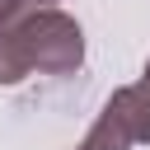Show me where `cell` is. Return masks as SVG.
Wrapping results in <instances>:
<instances>
[{
  "mask_svg": "<svg viewBox=\"0 0 150 150\" xmlns=\"http://www.w3.org/2000/svg\"><path fill=\"white\" fill-rule=\"evenodd\" d=\"M19 80H28V66H23V56H19V47H14V38H9V33H0V84H19Z\"/></svg>",
  "mask_w": 150,
  "mask_h": 150,
  "instance_id": "277c9868",
  "label": "cell"
},
{
  "mask_svg": "<svg viewBox=\"0 0 150 150\" xmlns=\"http://www.w3.org/2000/svg\"><path fill=\"white\" fill-rule=\"evenodd\" d=\"M38 9H56V0H38Z\"/></svg>",
  "mask_w": 150,
  "mask_h": 150,
  "instance_id": "8992f818",
  "label": "cell"
},
{
  "mask_svg": "<svg viewBox=\"0 0 150 150\" xmlns=\"http://www.w3.org/2000/svg\"><path fill=\"white\" fill-rule=\"evenodd\" d=\"M131 145H136V127H131V112H127L122 89H112V98L98 108L94 127L84 131V141L75 150H131Z\"/></svg>",
  "mask_w": 150,
  "mask_h": 150,
  "instance_id": "7a4b0ae2",
  "label": "cell"
},
{
  "mask_svg": "<svg viewBox=\"0 0 150 150\" xmlns=\"http://www.w3.org/2000/svg\"><path fill=\"white\" fill-rule=\"evenodd\" d=\"M28 66V75H75L84 66V28L66 9H33L5 28Z\"/></svg>",
  "mask_w": 150,
  "mask_h": 150,
  "instance_id": "6da1fadb",
  "label": "cell"
},
{
  "mask_svg": "<svg viewBox=\"0 0 150 150\" xmlns=\"http://www.w3.org/2000/svg\"><path fill=\"white\" fill-rule=\"evenodd\" d=\"M23 14H33V0H0V33L14 28Z\"/></svg>",
  "mask_w": 150,
  "mask_h": 150,
  "instance_id": "5b68a950",
  "label": "cell"
},
{
  "mask_svg": "<svg viewBox=\"0 0 150 150\" xmlns=\"http://www.w3.org/2000/svg\"><path fill=\"white\" fill-rule=\"evenodd\" d=\"M122 98H127V112H131L136 141H150V61H145V70H141L136 84H122Z\"/></svg>",
  "mask_w": 150,
  "mask_h": 150,
  "instance_id": "3957f363",
  "label": "cell"
}]
</instances>
